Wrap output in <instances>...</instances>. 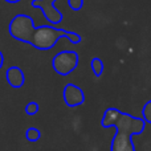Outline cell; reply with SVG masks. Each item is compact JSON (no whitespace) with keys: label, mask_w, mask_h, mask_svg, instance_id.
<instances>
[{"label":"cell","mask_w":151,"mask_h":151,"mask_svg":"<svg viewBox=\"0 0 151 151\" xmlns=\"http://www.w3.org/2000/svg\"><path fill=\"white\" fill-rule=\"evenodd\" d=\"M90 66H91V70H93V74L96 77H101L104 74V70H105V64L101 58L98 57H94L91 58V63H90Z\"/></svg>","instance_id":"cell-10"},{"label":"cell","mask_w":151,"mask_h":151,"mask_svg":"<svg viewBox=\"0 0 151 151\" xmlns=\"http://www.w3.org/2000/svg\"><path fill=\"white\" fill-rule=\"evenodd\" d=\"M25 138L29 142H37L41 138V131L37 127H28L25 130Z\"/></svg>","instance_id":"cell-11"},{"label":"cell","mask_w":151,"mask_h":151,"mask_svg":"<svg viewBox=\"0 0 151 151\" xmlns=\"http://www.w3.org/2000/svg\"><path fill=\"white\" fill-rule=\"evenodd\" d=\"M55 1L56 0H32L31 1V5L33 8H39L42 11V15L50 25H58L64 20L63 12L55 7Z\"/></svg>","instance_id":"cell-5"},{"label":"cell","mask_w":151,"mask_h":151,"mask_svg":"<svg viewBox=\"0 0 151 151\" xmlns=\"http://www.w3.org/2000/svg\"><path fill=\"white\" fill-rule=\"evenodd\" d=\"M110 151H137V150L131 137L115 131L111 141V146H110Z\"/></svg>","instance_id":"cell-7"},{"label":"cell","mask_w":151,"mask_h":151,"mask_svg":"<svg viewBox=\"0 0 151 151\" xmlns=\"http://www.w3.org/2000/svg\"><path fill=\"white\" fill-rule=\"evenodd\" d=\"M146 125L147 122L145 121L143 117H134L129 113L121 111L113 127L118 133L125 134V135H129L133 138L135 135H141L146 130Z\"/></svg>","instance_id":"cell-3"},{"label":"cell","mask_w":151,"mask_h":151,"mask_svg":"<svg viewBox=\"0 0 151 151\" xmlns=\"http://www.w3.org/2000/svg\"><path fill=\"white\" fill-rule=\"evenodd\" d=\"M80 56L76 50H61L52 58L53 70L60 76H69L77 69Z\"/></svg>","instance_id":"cell-4"},{"label":"cell","mask_w":151,"mask_h":151,"mask_svg":"<svg viewBox=\"0 0 151 151\" xmlns=\"http://www.w3.org/2000/svg\"><path fill=\"white\" fill-rule=\"evenodd\" d=\"M121 110L117 107H107L104 113V117L101 119V126L104 129H110L114 126V122L117 121L118 115H119Z\"/></svg>","instance_id":"cell-9"},{"label":"cell","mask_w":151,"mask_h":151,"mask_svg":"<svg viewBox=\"0 0 151 151\" xmlns=\"http://www.w3.org/2000/svg\"><path fill=\"white\" fill-rule=\"evenodd\" d=\"M4 1L9 3V4H17V3H20L21 0H4Z\"/></svg>","instance_id":"cell-16"},{"label":"cell","mask_w":151,"mask_h":151,"mask_svg":"<svg viewBox=\"0 0 151 151\" xmlns=\"http://www.w3.org/2000/svg\"><path fill=\"white\" fill-rule=\"evenodd\" d=\"M5 78H7L8 85L13 89H20V88H23L24 83H25V74L16 65H12L7 69V72H5Z\"/></svg>","instance_id":"cell-8"},{"label":"cell","mask_w":151,"mask_h":151,"mask_svg":"<svg viewBox=\"0 0 151 151\" xmlns=\"http://www.w3.org/2000/svg\"><path fill=\"white\" fill-rule=\"evenodd\" d=\"M83 3H85V0H68L69 8L73 11H81L83 7Z\"/></svg>","instance_id":"cell-14"},{"label":"cell","mask_w":151,"mask_h":151,"mask_svg":"<svg viewBox=\"0 0 151 151\" xmlns=\"http://www.w3.org/2000/svg\"><path fill=\"white\" fill-rule=\"evenodd\" d=\"M142 117L145 118V121H146L147 123L151 125V99L145 104L143 109H142Z\"/></svg>","instance_id":"cell-13"},{"label":"cell","mask_w":151,"mask_h":151,"mask_svg":"<svg viewBox=\"0 0 151 151\" xmlns=\"http://www.w3.org/2000/svg\"><path fill=\"white\" fill-rule=\"evenodd\" d=\"M35 28L36 25L31 16L25 15V13H19V15L13 16L12 20L9 21L8 32L12 39L29 45Z\"/></svg>","instance_id":"cell-2"},{"label":"cell","mask_w":151,"mask_h":151,"mask_svg":"<svg viewBox=\"0 0 151 151\" xmlns=\"http://www.w3.org/2000/svg\"><path fill=\"white\" fill-rule=\"evenodd\" d=\"M64 37L68 39L72 44H80L82 41V37L76 32H69L66 29L49 24V25H40L35 28L29 45L39 50H49L55 47L58 40Z\"/></svg>","instance_id":"cell-1"},{"label":"cell","mask_w":151,"mask_h":151,"mask_svg":"<svg viewBox=\"0 0 151 151\" xmlns=\"http://www.w3.org/2000/svg\"><path fill=\"white\" fill-rule=\"evenodd\" d=\"M24 110H25L27 115H36L37 113H39V110H40V106H39L37 102L32 101V102H29V104H27V106H25V109Z\"/></svg>","instance_id":"cell-12"},{"label":"cell","mask_w":151,"mask_h":151,"mask_svg":"<svg viewBox=\"0 0 151 151\" xmlns=\"http://www.w3.org/2000/svg\"><path fill=\"white\" fill-rule=\"evenodd\" d=\"M63 99L68 107H78L85 104V93L80 86L66 83L63 89Z\"/></svg>","instance_id":"cell-6"},{"label":"cell","mask_w":151,"mask_h":151,"mask_svg":"<svg viewBox=\"0 0 151 151\" xmlns=\"http://www.w3.org/2000/svg\"><path fill=\"white\" fill-rule=\"evenodd\" d=\"M3 65H4V55H3V52L0 50V69L3 68Z\"/></svg>","instance_id":"cell-15"}]
</instances>
